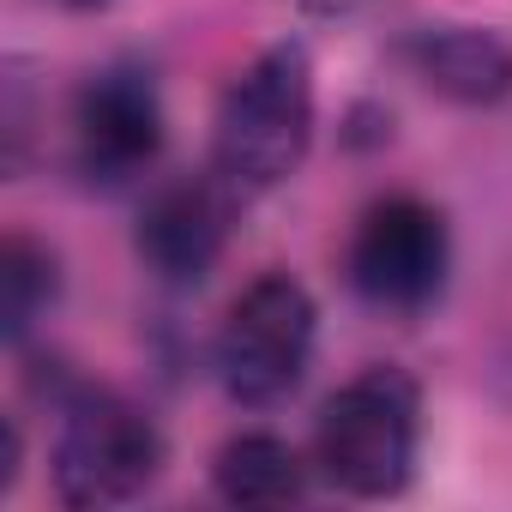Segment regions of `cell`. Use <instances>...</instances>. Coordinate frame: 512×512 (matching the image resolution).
<instances>
[{
    "instance_id": "cell-8",
    "label": "cell",
    "mask_w": 512,
    "mask_h": 512,
    "mask_svg": "<svg viewBox=\"0 0 512 512\" xmlns=\"http://www.w3.org/2000/svg\"><path fill=\"white\" fill-rule=\"evenodd\" d=\"M404 67L446 103L482 109L512 97V43L482 25H422L404 37Z\"/></svg>"
},
{
    "instance_id": "cell-5",
    "label": "cell",
    "mask_w": 512,
    "mask_h": 512,
    "mask_svg": "<svg viewBox=\"0 0 512 512\" xmlns=\"http://www.w3.org/2000/svg\"><path fill=\"white\" fill-rule=\"evenodd\" d=\"M344 266H350V284H356L362 302L392 308V314H416V308H428L440 296L446 266H452L446 217L416 193L374 199L356 217Z\"/></svg>"
},
{
    "instance_id": "cell-12",
    "label": "cell",
    "mask_w": 512,
    "mask_h": 512,
    "mask_svg": "<svg viewBox=\"0 0 512 512\" xmlns=\"http://www.w3.org/2000/svg\"><path fill=\"white\" fill-rule=\"evenodd\" d=\"M302 7H314V13H332V19H344V13L368 7V0H302Z\"/></svg>"
},
{
    "instance_id": "cell-3",
    "label": "cell",
    "mask_w": 512,
    "mask_h": 512,
    "mask_svg": "<svg viewBox=\"0 0 512 512\" xmlns=\"http://www.w3.org/2000/svg\"><path fill=\"white\" fill-rule=\"evenodd\" d=\"M55 410H61V428H55V494L79 512H97V506H127L139 500L157 470H163V434L157 422L109 392V386H61L55 392Z\"/></svg>"
},
{
    "instance_id": "cell-6",
    "label": "cell",
    "mask_w": 512,
    "mask_h": 512,
    "mask_svg": "<svg viewBox=\"0 0 512 512\" xmlns=\"http://www.w3.org/2000/svg\"><path fill=\"white\" fill-rule=\"evenodd\" d=\"M163 151V97L145 67H103L73 97V163L97 187H121Z\"/></svg>"
},
{
    "instance_id": "cell-13",
    "label": "cell",
    "mask_w": 512,
    "mask_h": 512,
    "mask_svg": "<svg viewBox=\"0 0 512 512\" xmlns=\"http://www.w3.org/2000/svg\"><path fill=\"white\" fill-rule=\"evenodd\" d=\"M61 7H73V13H97V7H109V0H61Z\"/></svg>"
},
{
    "instance_id": "cell-1",
    "label": "cell",
    "mask_w": 512,
    "mask_h": 512,
    "mask_svg": "<svg viewBox=\"0 0 512 512\" xmlns=\"http://www.w3.org/2000/svg\"><path fill=\"white\" fill-rule=\"evenodd\" d=\"M314 145V55L284 37L260 49L217 103L211 121V175L229 193L284 187Z\"/></svg>"
},
{
    "instance_id": "cell-2",
    "label": "cell",
    "mask_w": 512,
    "mask_h": 512,
    "mask_svg": "<svg viewBox=\"0 0 512 512\" xmlns=\"http://www.w3.org/2000/svg\"><path fill=\"white\" fill-rule=\"evenodd\" d=\"M422 440V392L404 368H362L344 380L314 428V464L338 494L386 500L404 494Z\"/></svg>"
},
{
    "instance_id": "cell-11",
    "label": "cell",
    "mask_w": 512,
    "mask_h": 512,
    "mask_svg": "<svg viewBox=\"0 0 512 512\" xmlns=\"http://www.w3.org/2000/svg\"><path fill=\"white\" fill-rule=\"evenodd\" d=\"M19 452H25L19 422H7V458H0V488H13V482H19Z\"/></svg>"
},
{
    "instance_id": "cell-4",
    "label": "cell",
    "mask_w": 512,
    "mask_h": 512,
    "mask_svg": "<svg viewBox=\"0 0 512 512\" xmlns=\"http://www.w3.org/2000/svg\"><path fill=\"white\" fill-rule=\"evenodd\" d=\"M314 332H320V314H314V296L290 278V272H266L253 278L223 326H217V380L235 404L247 410H266V404H284L302 374H308V356H314Z\"/></svg>"
},
{
    "instance_id": "cell-7",
    "label": "cell",
    "mask_w": 512,
    "mask_h": 512,
    "mask_svg": "<svg viewBox=\"0 0 512 512\" xmlns=\"http://www.w3.org/2000/svg\"><path fill=\"white\" fill-rule=\"evenodd\" d=\"M229 187L211 175V181H163L145 211H139V229H133V247L145 272H157L163 284H205L211 266L223 260V241H229Z\"/></svg>"
},
{
    "instance_id": "cell-9",
    "label": "cell",
    "mask_w": 512,
    "mask_h": 512,
    "mask_svg": "<svg viewBox=\"0 0 512 512\" xmlns=\"http://www.w3.org/2000/svg\"><path fill=\"white\" fill-rule=\"evenodd\" d=\"M211 482L229 506H253V512H272V506H296L308 494V464L290 440L278 434H235L217 446L211 458Z\"/></svg>"
},
{
    "instance_id": "cell-10",
    "label": "cell",
    "mask_w": 512,
    "mask_h": 512,
    "mask_svg": "<svg viewBox=\"0 0 512 512\" xmlns=\"http://www.w3.org/2000/svg\"><path fill=\"white\" fill-rule=\"evenodd\" d=\"M61 296V266H55V253L13 229L7 241H0V332H7V344H25L31 326L55 308Z\"/></svg>"
}]
</instances>
